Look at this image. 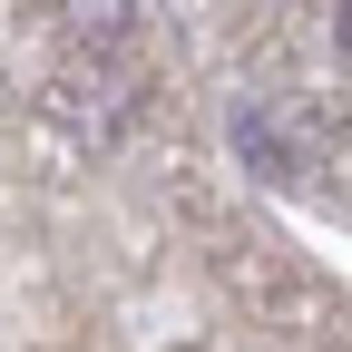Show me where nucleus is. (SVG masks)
<instances>
[{"mask_svg":"<svg viewBox=\"0 0 352 352\" xmlns=\"http://www.w3.org/2000/svg\"><path fill=\"white\" fill-rule=\"evenodd\" d=\"M333 50H342V59H352V10H333Z\"/></svg>","mask_w":352,"mask_h":352,"instance_id":"f03ea898","label":"nucleus"},{"mask_svg":"<svg viewBox=\"0 0 352 352\" xmlns=\"http://www.w3.org/2000/svg\"><path fill=\"white\" fill-rule=\"evenodd\" d=\"M235 147H245V157H254V166H264V176H284V157H274V127H264V118H254V108H245V118H235Z\"/></svg>","mask_w":352,"mask_h":352,"instance_id":"f257e3e1","label":"nucleus"}]
</instances>
